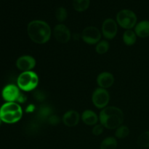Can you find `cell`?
<instances>
[{
  "label": "cell",
  "instance_id": "1",
  "mask_svg": "<svg viewBox=\"0 0 149 149\" xmlns=\"http://www.w3.org/2000/svg\"><path fill=\"white\" fill-rule=\"evenodd\" d=\"M27 33L32 42L39 45H44L50 39L52 29L47 22L34 20L28 24Z\"/></svg>",
  "mask_w": 149,
  "mask_h": 149
},
{
  "label": "cell",
  "instance_id": "2",
  "mask_svg": "<svg viewBox=\"0 0 149 149\" xmlns=\"http://www.w3.org/2000/svg\"><path fill=\"white\" fill-rule=\"evenodd\" d=\"M100 123L108 130H116L122 125L125 114L122 109L116 106H107L99 113Z\"/></svg>",
  "mask_w": 149,
  "mask_h": 149
},
{
  "label": "cell",
  "instance_id": "3",
  "mask_svg": "<svg viewBox=\"0 0 149 149\" xmlns=\"http://www.w3.org/2000/svg\"><path fill=\"white\" fill-rule=\"evenodd\" d=\"M23 114L21 106L15 102H7L0 108V117L6 124L17 123L22 119Z\"/></svg>",
  "mask_w": 149,
  "mask_h": 149
},
{
  "label": "cell",
  "instance_id": "4",
  "mask_svg": "<svg viewBox=\"0 0 149 149\" xmlns=\"http://www.w3.org/2000/svg\"><path fill=\"white\" fill-rule=\"evenodd\" d=\"M39 84V77L33 71H23L17 79V86L24 92L33 91Z\"/></svg>",
  "mask_w": 149,
  "mask_h": 149
},
{
  "label": "cell",
  "instance_id": "5",
  "mask_svg": "<svg viewBox=\"0 0 149 149\" xmlns=\"http://www.w3.org/2000/svg\"><path fill=\"white\" fill-rule=\"evenodd\" d=\"M138 21V17L133 11L127 9L122 10L116 15V23L125 30H131L135 28Z\"/></svg>",
  "mask_w": 149,
  "mask_h": 149
},
{
  "label": "cell",
  "instance_id": "6",
  "mask_svg": "<svg viewBox=\"0 0 149 149\" xmlns=\"http://www.w3.org/2000/svg\"><path fill=\"white\" fill-rule=\"evenodd\" d=\"M110 101V94L106 89L97 87L92 95V102L98 109H103L107 107Z\"/></svg>",
  "mask_w": 149,
  "mask_h": 149
},
{
  "label": "cell",
  "instance_id": "7",
  "mask_svg": "<svg viewBox=\"0 0 149 149\" xmlns=\"http://www.w3.org/2000/svg\"><path fill=\"white\" fill-rule=\"evenodd\" d=\"M101 31L95 26H87L84 28L81 34L83 42L87 45H97L101 40Z\"/></svg>",
  "mask_w": 149,
  "mask_h": 149
},
{
  "label": "cell",
  "instance_id": "8",
  "mask_svg": "<svg viewBox=\"0 0 149 149\" xmlns=\"http://www.w3.org/2000/svg\"><path fill=\"white\" fill-rule=\"evenodd\" d=\"M118 32V26L116 21L112 18H107L103 22L101 27V33L107 40H111L116 37Z\"/></svg>",
  "mask_w": 149,
  "mask_h": 149
},
{
  "label": "cell",
  "instance_id": "9",
  "mask_svg": "<svg viewBox=\"0 0 149 149\" xmlns=\"http://www.w3.org/2000/svg\"><path fill=\"white\" fill-rule=\"evenodd\" d=\"M52 33L55 39L60 43L65 44L69 42L71 38V31L65 25L59 23L54 27Z\"/></svg>",
  "mask_w": 149,
  "mask_h": 149
},
{
  "label": "cell",
  "instance_id": "10",
  "mask_svg": "<svg viewBox=\"0 0 149 149\" xmlns=\"http://www.w3.org/2000/svg\"><path fill=\"white\" fill-rule=\"evenodd\" d=\"M20 95H21V93L20 91V88L13 84L6 85L1 91L3 99L7 102L17 103Z\"/></svg>",
  "mask_w": 149,
  "mask_h": 149
},
{
  "label": "cell",
  "instance_id": "11",
  "mask_svg": "<svg viewBox=\"0 0 149 149\" xmlns=\"http://www.w3.org/2000/svg\"><path fill=\"white\" fill-rule=\"evenodd\" d=\"M16 67L20 71H29L35 68L36 61L31 55H22L19 57L16 61Z\"/></svg>",
  "mask_w": 149,
  "mask_h": 149
},
{
  "label": "cell",
  "instance_id": "12",
  "mask_svg": "<svg viewBox=\"0 0 149 149\" xmlns=\"http://www.w3.org/2000/svg\"><path fill=\"white\" fill-rule=\"evenodd\" d=\"M115 79L113 74L110 72L104 71L97 75L96 81L99 87L103 89L110 88L114 84Z\"/></svg>",
  "mask_w": 149,
  "mask_h": 149
},
{
  "label": "cell",
  "instance_id": "13",
  "mask_svg": "<svg viewBox=\"0 0 149 149\" xmlns=\"http://www.w3.org/2000/svg\"><path fill=\"white\" fill-rule=\"evenodd\" d=\"M80 114L75 110H69L65 112L62 118V122L68 127H74L77 126L80 121Z\"/></svg>",
  "mask_w": 149,
  "mask_h": 149
},
{
  "label": "cell",
  "instance_id": "14",
  "mask_svg": "<svg viewBox=\"0 0 149 149\" xmlns=\"http://www.w3.org/2000/svg\"><path fill=\"white\" fill-rule=\"evenodd\" d=\"M54 114V110L51 106L48 104H42L39 106L36 113V117L39 122H46Z\"/></svg>",
  "mask_w": 149,
  "mask_h": 149
},
{
  "label": "cell",
  "instance_id": "15",
  "mask_svg": "<svg viewBox=\"0 0 149 149\" xmlns=\"http://www.w3.org/2000/svg\"><path fill=\"white\" fill-rule=\"evenodd\" d=\"M81 119L83 123L85 124L86 125L94 126V125L97 124V122L99 120V116H97V114L95 111L90 110V109H87V110L84 111L82 112Z\"/></svg>",
  "mask_w": 149,
  "mask_h": 149
},
{
  "label": "cell",
  "instance_id": "16",
  "mask_svg": "<svg viewBox=\"0 0 149 149\" xmlns=\"http://www.w3.org/2000/svg\"><path fill=\"white\" fill-rule=\"evenodd\" d=\"M135 33L140 38H147L149 36V20L140 21L135 26Z\"/></svg>",
  "mask_w": 149,
  "mask_h": 149
},
{
  "label": "cell",
  "instance_id": "17",
  "mask_svg": "<svg viewBox=\"0 0 149 149\" xmlns=\"http://www.w3.org/2000/svg\"><path fill=\"white\" fill-rule=\"evenodd\" d=\"M137 35L135 33L134 31L131 30H126L124 33L123 36H122V39L125 43V45L127 46H132L135 44L137 41Z\"/></svg>",
  "mask_w": 149,
  "mask_h": 149
},
{
  "label": "cell",
  "instance_id": "18",
  "mask_svg": "<svg viewBox=\"0 0 149 149\" xmlns=\"http://www.w3.org/2000/svg\"><path fill=\"white\" fill-rule=\"evenodd\" d=\"M117 141L114 137H107L101 142L100 149H116Z\"/></svg>",
  "mask_w": 149,
  "mask_h": 149
},
{
  "label": "cell",
  "instance_id": "19",
  "mask_svg": "<svg viewBox=\"0 0 149 149\" xmlns=\"http://www.w3.org/2000/svg\"><path fill=\"white\" fill-rule=\"evenodd\" d=\"M90 0H73V7L77 12H84L88 9Z\"/></svg>",
  "mask_w": 149,
  "mask_h": 149
},
{
  "label": "cell",
  "instance_id": "20",
  "mask_svg": "<svg viewBox=\"0 0 149 149\" xmlns=\"http://www.w3.org/2000/svg\"><path fill=\"white\" fill-rule=\"evenodd\" d=\"M137 143L141 148H149V131H146L139 135Z\"/></svg>",
  "mask_w": 149,
  "mask_h": 149
},
{
  "label": "cell",
  "instance_id": "21",
  "mask_svg": "<svg viewBox=\"0 0 149 149\" xmlns=\"http://www.w3.org/2000/svg\"><path fill=\"white\" fill-rule=\"evenodd\" d=\"M109 48H110V45L107 40H100L95 45L96 52L100 55L106 54L109 50Z\"/></svg>",
  "mask_w": 149,
  "mask_h": 149
},
{
  "label": "cell",
  "instance_id": "22",
  "mask_svg": "<svg viewBox=\"0 0 149 149\" xmlns=\"http://www.w3.org/2000/svg\"><path fill=\"white\" fill-rule=\"evenodd\" d=\"M130 134V130L128 127L125 125H121L120 127L116 129L115 132V137L119 139H124L127 138Z\"/></svg>",
  "mask_w": 149,
  "mask_h": 149
},
{
  "label": "cell",
  "instance_id": "23",
  "mask_svg": "<svg viewBox=\"0 0 149 149\" xmlns=\"http://www.w3.org/2000/svg\"><path fill=\"white\" fill-rule=\"evenodd\" d=\"M67 17H68V13L65 7H60L57 9L56 12H55V17L58 22L62 23V22L65 21Z\"/></svg>",
  "mask_w": 149,
  "mask_h": 149
},
{
  "label": "cell",
  "instance_id": "24",
  "mask_svg": "<svg viewBox=\"0 0 149 149\" xmlns=\"http://www.w3.org/2000/svg\"><path fill=\"white\" fill-rule=\"evenodd\" d=\"M33 96L34 97L35 100L39 103H42L46 100V94L45 92L42 91V90H34L33 93Z\"/></svg>",
  "mask_w": 149,
  "mask_h": 149
},
{
  "label": "cell",
  "instance_id": "25",
  "mask_svg": "<svg viewBox=\"0 0 149 149\" xmlns=\"http://www.w3.org/2000/svg\"><path fill=\"white\" fill-rule=\"evenodd\" d=\"M104 127L101 125V124H97V125H94L92 130V132L94 135L95 136H99V135H101L102 133L104 131Z\"/></svg>",
  "mask_w": 149,
  "mask_h": 149
},
{
  "label": "cell",
  "instance_id": "26",
  "mask_svg": "<svg viewBox=\"0 0 149 149\" xmlns=\"http://www.w3.org/2000/svg\"><path fill=\"white\" fill-rule=\"evenodd\" d=\"M47 122L49 125H52V126H55V125H58V124L61 122V119H60L59 116H57L56 114L54 113V114H52V116L47 119Z\"/></svg>",
  "mask_w": 149,
  "mask_h": 149
},
{
  "label": "cell",
  "instance_id": "27",
  "mask_svg": "<svg viewBox=\"0 0 149 149\" xmlns=\"http://www.w3.org/2000/svg\"><path fill=\"white\" fill-rule=\"evenodd\" d=\"M27 127L29 131H31L32 133H34V132H37L39 126H38V125L36 123H31Z\"/></svg>",
  "mask_w": 149,
  "mask_h": 149
},
{
  "label": "cell",
  "instance_id": "28",
  "mask_svg": "<svg viewBox=\"0 0 149 149\" xmlns=\"http://www.w3.org/2000/svg\"><path fill=\"white\" fill-rule=\"evenodd\" d=\"M26 100H27V97H26V95L25 94H23V93H21V95H20V97L18 98V100H17V103H25L26 102Z\"/></svg>",
  "mask_w": 149,
  "mask_h": 149
},
{
  "label": "cell",
  "instance_id": "29",
  "mask_svg": "<svg viewBox=\"0 0 149 149\" xmlns=\"http://www.w3.org/2000/svg\"><path fill=\"white\" fill-rule=\"evenodd\" d=\"M35 109V106H33V104H30L27 108H26V112H29V113H31V112H33Z\"/></svg>",
  "mask_w": 149,
  "mask_h": 149
},
{
  "label": "cell",
  "instance_id": "30",
  "mask_svg": "<svg viewBox=\"0 0 149 149\" xmlns=\"http://www.w3.org/2000/svg\"><path fill=\"white\" fill-rule=\"evenodd\" d=\"M1 122H2V121H1V117H0V125H1Z\"/></svg>",
  "mask_w": 149,
  "mask_h": 149
}]
</instances>
